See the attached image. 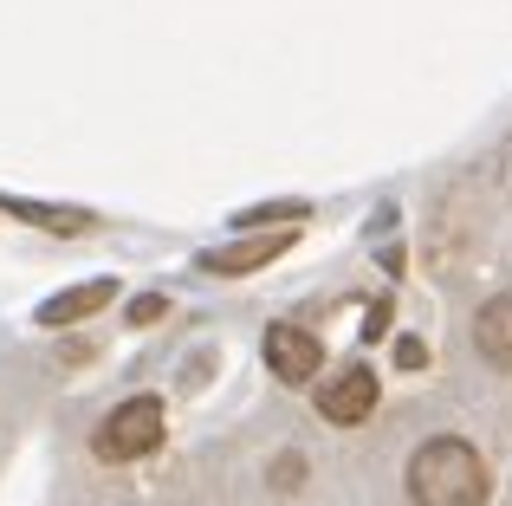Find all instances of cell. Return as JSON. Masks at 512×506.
Wrapping results in <instances>:
<instances>
[{
	"label": "cell",
	"instance_id": "8992f818",
	"mask_svg": "<svg viewBox=\"0 0 512 506\" xmlns=\"http://www.w3.org/2000/svg\"><path fill=\"white\" fill-rule=\"evenodd\" d=\"M111 279H91V286H72L65 299H52V305H39V325H72V318H85V312H98V305H111Z\"/></svg>",
	"mask_w": 512,
	"mask_h": 506
},
{
	"label": "cell",
	"instance_id": "277c9868",
	"mask_svg": "<svg viewBox=\"0 0 512 506\" xmlns=\"http://www.w3.org/2000/svg\"><path fill=\"white\" fill-rule=\"evenodd\" d=\"M370 409H376V370H370V364H350V370H338V377L318 390V416L338 422V429L363 422Z\"/></svg>",
	"mask_w": 512,
	"mask_h": 506
},
{
	"label": "cell",
	"instance_id": "7a4b0ae2",
	"mask_svg": "<svg viewBox=\"0 0 512 506\" xmlns=\"http://www.w3.org/2000/svg\"><path fill=\"white\" fill-rule=\"evenodd\" d=\"M91 448H98L104 461H137V455H150V448H163V396H130V403H117L111 416L98 422Z\"/></svg>",
	"mask_w": 512,
	"mask_h": 506
},
{
	"label": "cell",
	"instance_id": "ba28073f",
	"mask_svg": "<svg viewBox=\"0 0 512 506\" xmlns=\"http://www.w3.org/2000/svg\"><path fill=\"white\" fill-rule=\"evenodd\" d=\"M156 318H163V299H137L130 305V325H156Z\"/></svg>",
	"mask_w": 512,
	"mask_h": 506
},
{
	"label": "cell",
	"instance_id": "3957f363",
	"mask_svg": "<svg viewBox=\"0 0 512 506\" xmlns=\"http://www.w3.org/2000/svg\"><path fill=\"white\" fill-rule=\"evenodd\" d=\"M260 351H266V370H273L279 383H305V377H318V364H325V344H318L305 325H266Z\"/></svg>",
	"mask_w": 512,
	"mask_h": 506
},
{
	"label": "cell",
	"instance_id": "9c48e42d",
	"mask_svg": "<svg viewBox=\"0 0 512 506\" xmlns=\"http://www.w3.org/2000/svg\"><path fill=\"white\" fill-rule=\"evenodd\" d=\"M422 357H428V351H422V338H402V344H396V364H409V370H415Z\"/></svg>",
	"mask_w": 512,
	"mask_h": 506
},
{
	"label": "cell",
	"instance_id": "5b68a950",
	"mask_svg": "<svg viewBox=\"0 0 512 506\" xmlns=\"http://www.w3.org/2000/svg\"><path fill=\"white\" fill-rule=\"evenodd\" d=\"M474 344L487 351V364L512 370V292H500V299L480 305V318H474Z\"/></svg>",
	"mask_w": 512,
	"mask_h": 506
},
{
	"label": "cell",
	"instance_id": "6da1fadb",
	"mask_svg": "<svg viewBox=\"0 0 512 506\" xmlns=\"http://www.w3.org/2000/svg\"><path fill=\"white\" fill-rule=\"evenodd\" d=\"M493 481L474 442L461 435H435L428 448H415L409 461V500L415 506H487Z\"/></svg>",
	"mask_w": 512,
	"mask_h": 506
},
{
	"label": "cell",
	"instance_id": "52a82bcc",
	"mask_svg": "<svg viewBox=\"0 0 512 506\" xmlns=\"http://www.w3.org/2000/svg\"><path fill=\"white\" fill-rule=\"evenodd\" d=\"M292 247V234H266V241H247V247H227V253H208L214 273H247V266H266Z\"/></svg>",
	"mask_w": 512,
	"mask_h": 506
}]
</instances>
